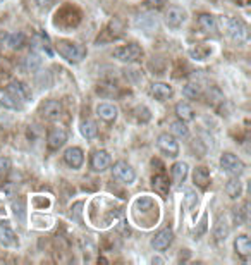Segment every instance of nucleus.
I'll return each mask as SVG.
<instances>
[{"instance_id": "obj_11", "label": "nucleus", "mask_w": 251, "mask_h": 265, "mask_svg": "<svg viewBox=\"0 0 251 265\" xmlns=\"http://www.w3.org/2000/svg\"><path fill=\"white\" fill-rule=\"evenodd\" d=\"M40 114L47 121H57L62 116V104L59 100H47L40 107Z\"/></svg>"}, {"instance_id": "obj_3", "label": "nucleus", "mask_w": 251, "mask_h": 265, "mask_svg": "<svg viewBox=\"0 0 251 265\" xmlns=\"http://www.w3.org/2000/svg\"><path fill=\"white\" fill-rule=\"evenodd\" d=\"M145 52L143 48L138 45V43H127L124 47H119L114 50V57L117 61L121 62H127V64H134V62H140Z\"/></svg>"}, {"instance_id": "obj_36", "label": "nucleus", "mask_w": 251, "mask_h": 265, "mask_svg": "<svg viewBox=\"0 0 251 265\" xmlns=\"http://www.w3.org/2000/svg\"><path fill=\"white\" fill-rule=\"evenodd\" d=\"M36 2V6L40 9H48L53 4V0H34Z\"/></svg>"}, {"instance_id": "obj_17", "label": "nucleus", "mask_w": 251, "mask_h": 265, "mask_svg": "<svg viewBox=\"0 0 251 265\" xmlns=\"http://www.w3.org/2000/svg\"><path fill=\"white\" fill-rule=\"evenodd\" d=\"M0 244H2V247H7V248L17 247L16 233H14V231L4 222H0Z\"/></svg>"}, {"instance_id": "obj_19", "label": "nucleus", "mask_w": 251, "mask_h": 265, "mask_svg": "<svg viewBox=\"0 0 251 265\" xmlns=\"http://www.w3.org/2000/svg\"><path fill=\"white\" fill-rule=\"evenodd\" d=\"M193 181H195V184L198 186V188L201 190H206L208 188V184H210V171L203 167V165H200V167H196L195 169V173H193Z\"/></svg>"}, {"instance_id": "obj_8", "label": "nucleus", "mask_w": 251, "mask_h": 265, "mask_svg": "<svg viewBox=\"0 0 251 265\" xmlns=\"http://www.w3.org/2000/svg\"><path fill=\"white\" fill-rule=\"evenodd\" d=\"M7 91L11 93V95L16 97L19 102H23V104L29 102V100H31V97H33V93H31V90H29V86L26 85V83L17 81V80H14V81L9 83Z\"/></svg>"}, {"instance_id": "obj_4", "label": "nucleus", "mask_w": 251, "mask_h": 265, "mask_svg": "<svg viewBox=\"0 0 251 265\" xmlns=\"http://www.w3.org/2000/svg\"><path fill=\"white\" fill-rule=\"evenodd\" d=\"M220 167H222L225 174L234 176V178H239V176L244 173L243 160H241L238 155L230 154V152H225V154H222V157H220Z\"/></svg>"}, {"instance_id": "obj_6", "label": "nucleus", "mask_w": 251, "mask_h": 265, "mask_svg": "<svg viewBox=\"0 0 251 265\" xmlns=\"http://www.w3.org/2000/svg\"><path fill=\"white\" fill-rule=\"evenodd\" d=\"M112 176H114V179H117L119 183H124V184H132L136 179L134 169L124 160H119L112 165Z\"/></svg>"}, {"instance_id": "obj_18", "label": "nucleus", "mask_w": 251, "mask_h": 265, "mask_svg": "<svg viewBox=\"0 0 251 265\" xmlns=\"http://www.w3.org/2000/svg\"><path fill=\"white\" fill-rule=\"evenodd\" d=\"M234 248L236 252H238V255L248 258L251 255V239L248 234H239V236L234 239Z\"/></svg>"}, {"instance_id": "obj_13", "label": "nucleus", "mask_w": 251, "mask_h": 265, "mask_svg": "<svg viewBox=\"0 0 251 265\" xmlns=\"http://www.w3.org/2000/svg\"><path fill=\"white\" fill-rule=\"evenodd\" d=\"M64 162H66L71 169H80L83 162H85V154H83V150L78 148V146H71V148L64 152Z\"/></svg>"}, {"instance_id": "obj_21", "label": "nucleus", "mask_w": 251, "mask_h": 265, "mask_svg": "<svg viewBox=\"0 0 251 265\" xmlns=\"http://www.w3.org/2000/svg\"><path fill=\"white\" fill-rule=\"evenodd\" d=\"M151 186H153V190L159 195H162V196L169 193V190H170L169 178H167L165 174H157V176H153V179H151Z\"/></svg>"}, {"instance_id": "obj_9", "label": "nucleus", "mask_w": 251, "mask_h": 265, "mask_svg": "<svg viewBox=\"0 0 251 265\" xmlns=\"http://www.w3.org/2000/svg\"><path fill=\"white\" fill-rule=\"evenodd\" d=\"M164 19H165V24L169 28H174V29L181 28L186 23V11H184V9H181V7L172 6L165 11Z\"/></svg>"}, {"instance_id": "obj_26", "label": "nucleus", "mask_w": 251, "mask_h": 265, "mask_svg": "<svg viewBox=\"0 0 251 265\" xmlns=\"http://www.w3.org/2000/svg\"><path fill=\"white\" fill-rule=\"evenodd\" d=\"M170 135L176 136V138H188L189 129H188V126H186V122L181 119L170 122Z\"/></svg>"}, {"instance_id": "obj_12", "label": "nucleus", "mask_w": 251, "mask_h": 265, "mask_svg": "<svg viewBox=\"0 0 251 265\" xmlns=\"http://www.w3.org/2000/svg\"><path fill=\"white\" fill-rule=\"evenodd\" d=\"M67 141V132L62 127H53V129L48 131L47 135V145L50 150H59L66 145Z\"/></svg>"}, {"instance_id": "obj_24", "label": "nucleus", "mask_w": 251, "mask_h": 265, "mask_svg": "<svg viewBox=\"0 0 251 265\" xmlns=\"http://www.w3.org/2000/svg\"><path fill=\"white\" fill-rule=\"evenodd\" d=\"M225 193H227L229 198H233V200L239 198L241 193H243V184H241L239 178H234L233 176V179L227 181V184H225Z\"/></svg>"}, {"instance_id": "obj_2", "label": "nucleus", "mask_w": 251, "mask_h": 265, "mask_svg": "<svg viewBox=\"0 0 251 265\" xmlns=\"http://www.w3.org/2000/svg\"><path fill=\"white\" fill-rule=\"evenodd\" d=\"M225 31L227 35L233 38L234 42L238 43H244L248 42V36H249V31H248V26L244 24V21H241L239 17H225Z\"/></svg>"}, {"instance_id": "obj_23", "label": "nucleus", "mask_w": 251, "mask_h": 265, "mask_svg": "<svg viewBox=\"0 0 251 265\" xmlns=\"http://www.w3.org/2000/svg\"><path fill=\"white\" fill-rule=\"evenodd\" d=\"M80 131H81L83 138H86V140H95L98 136V126H96V122L91 119L83 121L80 126Z\"/></svg>"}, {"instance_id": "obj_28", "label": "nucleus", "mask_w": 251, "mask_h": 265, "mask_svg": "<svg viewBox=\"0 0 251 265\" xmlns=\"http://www.w3.org/2000/svg\"><path fill=\"white\" fill-rule=\"evenodd\" d=\"M40 66H42L40 55H38L36 52H29L26 59H24V69H26L28 72H34Z\"/></svg>"}, {"instance_id": "obj_35", "label": "nucleus", "mask_w": 251, "mask_h": 265, "mask_svg": "<svg viewBox=\"0 0 251 265\" xmlns=\"http://www.w3.org/2000/svg\"><path fill=\"white\" fill-rule=\"evenodd\" d=\"M146 4H148L151 9H164L167 4H169V0H146Z\"/></svg>"}, {"instance_id": "obj_16", "label": "nucleus", "mask_w": 251, "mask_h": 265, "mask_svg": "<svg viewBox=\"0 0 251 265\" xmlns=\"http://www.w3.org/2000/svg\"><path fill=\"white\" fill-rule=\"evenodd\" d=\"M188 173H189V167L186 162H176L174 165L170 167V176H172V181H174L176 186H181L188 178Z\"/></svg>"}, {"instance_id": "obj_20", "label": "nucleus", "mask_w": 251, "mask_h": 265, "mask_svg": "<svg viewBox=\"0 0 251 265\" xmlns=\"http://www.w3.org/2000/svg\"><path fill=\"white\" fill-rule=\"evenodd\" d=\"M198 26H200L201 31L211 35V33L217 31V19L211 16V14H200V16H198Z\"/></svg>"}, {"instance_id": "obj_30", "label": "nucleus", "mask_w": 251, "mask_h": 265, "mask_svg": "<svg viewBox=\"0 0 251 265\" xmlns=\"http://www.w3.org/2000/svg\"><path fill=\"white\" fill-rule=\"evenodd\" d=\"M210 53H211V48L205 47V50H203V45H196V47L191 48V55H193L195 59H198V61H205Z\"/></svg>"}, {"instance_id": "obj_22", "label": "nucleus", "mask_w": 251, "mask_h": 265, "mask_svg": "<svg viewBox=\"0 0 251 265\" xmlns=\"http://www.w3.org/2000/svg\"><path fill=\"white\" fill-rule=\"evenodd\" d=\"M176 116L177 119L189 122L195 119V109L189 104H186V102H179V104L176 105Z\"/></svg>"}, {"instance_id": "obj_14", "label": "nucleus", "mask_w": 251, "mask_h": 265, "mask_svg": "<svg viewBox=\"0 0 251 265\" xmlns=\"http://www.w3.org/2000/svg\"><path fill=\"white\" fill-rule=\"evenodd\" d=\"M96 116L105 122H114L117 119V116H119V109L114 104L102 102V104L96 105Z\"/></svg>"}, {"instance_id": "obj_37", "label": "nucleus", "mask_w": 251, "mask_h": 265, "mask_svg": "<svg viewBox=\"0 0 251 265\" xmlns=\"http://www.w3.org/2000/svg\"><path fill=\"white\" fill-rule=\"evenodd\" d=\"M83 207V203H76L74 205V214H76V220H78V222H81V217H80V215H81V209Z\"/></svg>"}, {"instance_id": "obj_25", "label": "nucleus", "mask_w": 251, "mask_h": 265, "mask_svg": "<svg viewBox=\"0 0 251 265\" xmlns=\"http://www.w3.org/2000/svg\"><path fill=\"white\" fill-rule=\"evenodd\" d=\"M0 105L9 110H21L23 109V102H19L17 98L11 95L9 91H6L2 97H0Z\"/></svg>"}, {"instance_id": "obj_32", "label": "nucleus", "mask_w": 251, "mask_h": 265, "mask_svg": "<svg viewBox=\"0 0 251 265\" xmlns=\"http://www.w3.org/2000/svg\"><path fill=\"white\" fill-rule=\"evenodd\" d=\"M184 97H188V98H196V97H200V86L196 85V83H188V85L184 86Z\"/></svg>"}, {"instance_id": "obj_31", "label": "nucleus", "mask_w": 251, "mask_h": 265, "mask_svg": "<svg viewBox=\"0 0 251 265\" xmlns=\"http://www.w3.org/2000/svg\"><path fill=\"white\" fill-rule=\"evenodd\" d=\"M12 162L9 157H0V178H6V176L11 173Z\"/></svg>"}, {"instance_id": "obj_38", "label": "nucleus", "mask_w": 251, "mask_h": 265, "mask_svg": "<svg viewBox=\"0 0 251 265\" xmlns=\"http://www.w3.org/2000/svg\"><path fill=\"white\" fill-rule=\"evenodd\" d=\"M151 262H157V263H164V260H162V258H153V260H151Z\"/></svg>"}, {"instance_id": "obj_7", "label": "nucleus", "mask_w": 251, "mask_h": 265, "mask_svg": "<svg viewBox=\"0 0 251 265\" xmlns=\"http://www.w3.org/2000/svg\"><path fill=\"white\" fill-rule=\"evenodd\" d=\"M172 241H174V231L170 228H164L151 238V248L157 250V252H164L170 247Z\"/></svg>"}, {"instance_id": "obj_34", "label": "nucleus", "mask_w": 251, "mask_h": 265, "mask_svg": "<svg viewBox=\"0 0 251 265\" xmlns=\"http://www.w3.org/2000/svg\"><path fill=\"white\" fill-rule=\"evenodd\" d=\"M184 202H186V207H188V209H193L195 205L198 203V195H196L195 191H188V193H186Z\"/></svg>"}, {"instance_id": "obj_15", "label": "nucleus", "mask_w": 251, "mask_h": 265, "mask_svg": "<svg viewBox=\"0 0 251 265\" xmlns=\"http://www.w3.org/2000/svg\"><path fill=\"white\" fill-rule=\"evenodd\" d=\"M150 93L151 97H155V100L165 102L174 95V88H172L169 83H153V85L150 86Z\"/></svg>"}, {"instance_id": "obj_10", "label": "nucleus", "mask_w": 251, "mask_h": 265, "mask_svg": "<svg viewBox=\"0 0 251 265\" xmlns=\"http://www.w3.org/2000/svg\"><path fill=\"white\" fill-rule=\"evenodd\" d=\"M110 155L107 150H95L91 154V159H90V165L95 173H103L105 169L110 167Z\"/></svg>"}, {"instance_id": "obj_5", "label": "nucleus", "mask_w": 251, "mask_h": 265, "mask_svg": "<svg viewBox=\"0 0 251 265\" xmlns=\"http://www.w3.org/2000/svg\"><path fill=\"white\" fill-rule=\"evenodd\" d=\"M157 146H159L162 154L170 157V159H176L179 155V143H177L176 136H172L170 132H162L157 138Z\"/></svg>"}, {"instance_id": "obj_33", "label": "nucleus", "mask_w": 251, "mask_h": 265, "mask_svg": "<svg viewBox=\"0 0 251 265\" xmlns=\"http://www.w3.org/2000/svg\"><path fill=\"white\" fill-rule=\"evenodd\" d=\"M234 220L238 222V225H243L246 222V214H248V210H246V205L243 209H234Z\"/></svg>"}, {"instance_id": "obj_1", "label": "nucleus", "mask_w": 251, "mask_h": 265, "mask_svg": "<svg viewBox=\"0 0 251 265\" xmlns=\"http://www.w3.org/2000/svg\"><path fill=\"white\" fill-rule=\"evenodd\" d=\"M57 52L66 59V61L72 64H80L81 61H85L88 55V50L85 45L78 42H69V40H59L57 42Z\"/></svg>"}, {"instance_id": "obj_27", "label": "nucleus", "mask_w": 251, "mask_h": 265, "mask_svg": "<svg viewBox=\"0 0 251 265\" xmlns=\"http://www.w3.org/2000/svg\"><path fill=\"white\" fill-rule=\"evenodd\" d=\"M7 45L9 48H12V50H21V48L26 45V36H24V33L21 31L11 33V35L7 36Z\"/></svg>"}, {"instance_id": "obj_29", "label": "nucleus", "mask_w": 251, "mask_h": 265, "mask_svg": "<svg viewBox=\"0 0 251 265\" xmlns=\"http://www.w3.org/2000/svg\"><path fill=\"white\" fill-rule=\"evenodd\" d=\"M227 234H229V225L225 220L220 219L217 225H215V238H217V241H225Z\"/></svg>"}]
</instances>
